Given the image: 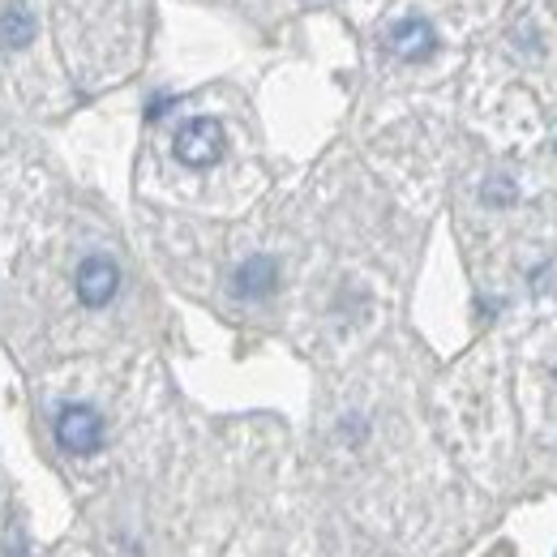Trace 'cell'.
<instances>
[{"instance_id":"cell-4","label":"cell","mask_w":557,"mask_h":557,"mask_svg":"<svg viewBox=\"0 0 557 557\" xmlns=\"http://www.w3.org/2000/svg\"><path fill=\"white\" fill-rule=\"evenodd\" d=\"M386 48H391L399 61H424V57L437 48V35H433V26H429L424 17H404V22L391 26Z\"/></svg>"},{"instance_id":"cell-1","label":"cell","mask_w":557,"mask_h":557,"mask_svg":"<svg viewBox=\"0 0 557 557\" xmlns=\"http://www.w3.org/2000/svg\"><path fill=\"white\" fill-rule=\"evenodd\" d=\"M223 146H227V138H223V125L214 116H198V121L181 125L176 141H172V150H176V159L185 168H210V163H219L223 159Z\"/></svg>"},{"instance_id":"cell-5","label":"cell","mask_w":557,"mask_h":557,"mask_svg":"<svg viewBox=\"0 0 557 557\" xmlns=\"http://www.w3.org/2000/svg\"><path fill=\"white\" fill-rule=\"evenodd\" d=\"M232 287H236V296H245V300H262V296H271V292L278 287L275 258H249V262H240L236 275H232Z\"/></svg>"},{"instance_id":"cell-2","label":"cell","mask_w":557,"mask_h":557,"mask_svg":"<svg viewBox=\"0 0 557 557\" xmlns=\"http://www.w3.org/2000/svg\"><path fill=\"white\" fill-rule=\"evenodd\" d=\"M57 442L70 455H95L103 446V417L86 404H70L57 417Z\"/></svg>"},{"instance_id":"cell-3","label":"cell","mask_w":557,"mask_h":557,"mask_svg":"<svg viewBox=\"0 0 557 557\" xmlns=\"http://www.w3.org/2000/svg\"><path fill=\"white\" fill-rule=\"evenodd\" d=\"M116 287H121V271H116L112 258L95 253V258H86V262L77 267V300H82V305L103 309V305L116 296Z\"/></svg>"},{"instance_id":"cell-6","label":"cell","mask_w":557,"mask_h":557,"mask_svg":"<svg viewBox=\"0 0 557 557\" xmlns=\"http://www.w3.org/2000/svg\"><path fill=\"white\" fill-rule=\"evenodd\" d=\"M35 39V17L22 9V4H9L0 9V48H26Z\"/></svg>"}]
</instances>
